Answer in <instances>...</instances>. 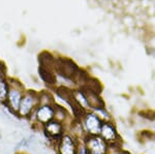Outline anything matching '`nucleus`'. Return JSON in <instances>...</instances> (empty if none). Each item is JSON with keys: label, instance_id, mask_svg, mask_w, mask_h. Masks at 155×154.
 Returning <instances> with one entry per match:
<instances>
[{"label": "nucleus", "instance_id": "f257e3e1", "mask_svg": "<svg viewBox=\"0 0 155 154\" xmlns=\"http://www.w3.org/2000/svg\"><path fill=\"white\" fill-rule=\"evenodd\" d=\"M8 81H9V90L5 103H7V106L12 112L18 113L20 103H21V100L23 98L25 91L23 86L19 82L15 80H8Z\"/></svg>", "mask_w": 155, "mask_h": 154}, {"label": "nucleus", "instance_id": "f03ea898", "mask_svg": "<svg viewBox=\"0 0 155 154\" xmlns=\"http://www.w3.org/2000/svg\"><path fill=\"white\" fill-rule=\"evenodd\" d=\"M39 105V94L34 91H25L23 98L20 103L18 114L22 117L31 115Z\"/></svg>", "mask_w": 155, "mask_h": 154}, {"label": "nucleus", "instance_id": "7ed1b4c3", "mask_svg": "<svg viewBox=\"0 0 155 154\" xmlns=\"http://www.w3.org/2000/svg\"><path fill=\"white\" fill-rule=\"evenodd\" d=\"M84 129L87 136H99L101 130V125L104 121L93 111H87L84 117L82 118Z\"/></svg>", "mask_w": 155, "mask_h": 154}, {"label": "nucleus", "instance_id": "20e7f679", "mask_svg": "<svg viewBox=\"0 0 155 154\" xmlns=\"http://www.w3.org/2000/svg\"><path fill=\"white\" fill-rule=\"evenodd\" d=\"M99 136L109 145V147H120V144H121L120 136L116 126L112 121H104L102 123Z\"/></svg>", "mask_w": 155, "mask_h": 154}, {"label": "nucleus", "instance_id": "39448f33", "mask_svg": "<svg viewBox=\"0 0 155 154\" xmlns=\"http://www.w3.org/2000/svg\"><path fill=\"white\" fill-rule=\"evenodd\" d=\"M85 146L87 154H107L110 148L101 136H87L85 138Z\"/></svg>", "mask_w": 155, "mask_h": 154}, {"label": "nucleus", "instance_id": "423d86ee", "mask_svg": "<svg viewBox=\"0 0 155 154\" xmlns=\"http://www.w3.org/2000/svg\"><path fill=\"white\" fill-rule=\"evenodd\" d=\"M34 115L37 122L45 125L55 118V105H38Z\"/></svg>", "mask_w": 155, "mask_h": 154}, {"label": "nucleus", "instance_id": "0eeeda50", "mask_svg": "<svg viewBox=\"0 0 155 154\" xmlns=\"http://www.w3.org/2000/svg\"><path fill=\"white\" fill-rule=\"evenodd\" d=\"M78 144L74 138L69 135H62L58 140V149L59 154H77Z\"/></svg>", "mask_w": 155, "mask_h": 154}, {"label": "nucleus", "instance_id": "6e6552de", "mask_svg": "<svg viewBox=\"0 0 155 154\" xmlns=\"http://www.w3.org/2000/svg\"><path fill=\"white\" fill-rule=\"evenodd\" d=\"M83 89L85 91V94H86L87 100H88L90 111H95L99 108L106 106L104 99H102L101 96V93L96 92V91H94V90H91V89H88V88H83Z\"/></svg>", "mask_w": 155, "mask_h": 154}, {"label": "nucleus", "instance_id": "1a4fd4ad", "mask_svg": "<svg viewBox=\"0 0 155 154\" xmlns=\"http://www.w3.org/2000/svg\"><path fill=\"white\" fill-rule=\"evenodd\" d=\"M44 126H45V131H46L47 135H48L50 138L58 139L59 140L62 136V135H63V129H64L63 123L56 120V119L51 120L50 122L45 124Z\"/></svg>", "mask_w": 155, "mask_h": 154}, {"label": "nucleus", "instance_id": "9d476101", "mask_svg": "<svg viewBox=\"0 0 155 154\" xmlns=\"http://www.w3.org/2000/svg\"><path fill=\"white\" fill-rule=\"evenodd\" d=\"M72 97H74V100L76 101V103L80 108L85 111H90L88 100H87L86 94H85L83 88L72 89Z\"/></svg>", "mask_w": 155, "mask_h": 154}, {"label": "nucleus", "instance_id": "9b49d317", "mask_svg": "<svg viewBox=\"0 0 155 154\" xmlns=\"http://www.w3.org/2000/svg\"><path fill=\"white\" fill-rule=\"evenodd\" d=\"M67 117H68V114H67L66 109L63 108L62 106H58L55 103V118L54 119H56V120H58L64 124Z\"/></svg>", "mask_w": 155, "mask_h": 154}, {"label": "nucleus", "instance_id": "f8f14e48", "mask_svg": "<svg viewBox=\"0 0 155 154\" xmlns=\"http://www.w3.org/2000/svg\"><path fill=\"white\" fill-rule=\"evenodd\" d=\"M9 90V81L4 79L0 82V103H5Z\"/></svg>", "mask_w": 155, "mask_h": 154}, {"label": "nucleus", "instance_id": "ddd939ff", "mask_svg": "<svg viewBox=\"0 0 155 154\" xmlns=\"http://www.w3.org/2000/svg\"><path fill=\"white\" fill-rule=\"evenodd\" d=\"M94 113H96L97 115L99 116V118L101 119L102 121H112V116L111 114L107 112V110L106 109V106H102V108H99L97 110L93 111Z\"/></svg>", "mask_w": 155, "mask_h": 154}, {"label": "nucleus", "instance_id": "4468645a", "mask_svg": "<svg viewBox=\"0 0 155 154\" xmlns=\"http://www.w3.org/2000/svg\"><path fill=\"white\" fill-rule=\"evenodd\" d=\"M39 105H55V101L49 93L42 92L39 94Z\"/></svg>", "mask_w": 155, "mask_h": 154}, {"label": "nucleus", "instance_id": "2eb2a0df", "mask_svg": "<svg viewBox=\"0 0 155 154\" xmlns=\"http://www.w3.org/2000/svg\"><path fill=\"white\" fill-rule=\"evenodd\" d=\"M107 154H129L127 151L122 150L120 147H110Z\"/></svg>", "mask_w": 155, "mask_h": 154}, {"label": "nucleus", "instance_id": "dca6fc26", "mask_svg": "<svg viewBox=\"0 0 155 154\" xmlns=\"http://www.w3.org/2000/svg\"><path fill=\"white\" fill-rule=\"evenodd\" d=\"M5 78V67H4L3 63L0 61V82L2 80H4Z\"/></svg>", "mask_w": 155, "mask_h": 154}, {"label": "nucleus", "instance_id": "f3484780", "mask_svg": "<svg viewBox=\"0 0 155 154\" xmlns=\"http://www.w3.org/2000/svg\"><path fill=\"white\" fill-rule=\"evenodd\" d=\"M77 154H87V149H86V146L84 145H81L78 147V152Z\"/></svg>", "mask_w": 155, "mask_h": 154}, {"label": "nucleus", "instance_id": "a211bd4d", "mask_svg": "<svg viewBox=\"0 0 155 154\" xmlns=\"http://www.w3.org/2000/svg\"><path fill=\"white\" fill-rule=\"evenodd\" d=\"M154 122H153V128H154V130H155V120H153Z\"/></svg>", "mask_w": 155, "mask_h": 154}]
</instances>
